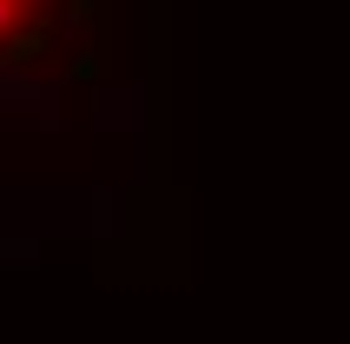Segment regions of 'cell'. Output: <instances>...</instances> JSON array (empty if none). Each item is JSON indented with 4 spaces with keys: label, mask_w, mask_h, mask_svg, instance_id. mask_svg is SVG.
<instances>
[{
    "label": "cell",
    "mask_w": 350,
    "mask_h": 344,
    "mask_svg": "<svg viewBox=\"0 0 350 344\" xmlns=\"http://www.w3.org/2000/svg\"><path fill=\"white\" fill-rule=\"evenodd\" d=\"M27 7H46V0H0V40L20 27V14H27Z\"/></svg>",
    "instance_id": "cell-1"
}]
</instances>
